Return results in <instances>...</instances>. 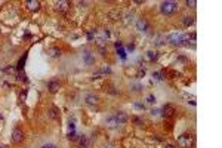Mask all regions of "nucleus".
<instances>
[{
	"label": "nucleus",
	"mask_w": 222,
	"mask_h": 148,
	"mask_svg": "<svg viewBox=\"0 0 222 148\" xmlns=\"http://www.w3.org/2000/svg\"><path fill=\"white\" fill-rule=\"evenodd\" d=\"M47 89H49V92H50V94H56V92H58V90L61 89V83H59V81H56V80L49 81V85H47Z\"/></svg>",
	"instance_id": "obj_9"
},
{
	"label": "nucleus",
	"mask_w": 222,
	"mask_h": 148,
	"mask_svg": "<svg viewBox=\"0 0 222 148\" xmlns=\"http://www.w3.org/2000/svg\"><path fill=\"white\" fill-rule=\"evenodd\" d=\"M136 27H138V30H141V31H148L150 30V25H148V22L145 20H138V22H136Z\"/></svg>",
	"instance_id": "obj_12"
},
{
	"label": "nucleus",
	"mask_w": 222,
	"mask_h": 148,
	"mask_svg": "<svg viewBox=\"0 0 222 148\" xmlns=\"http://www.w3.org/2000/svg\"><path fill=\"white\" fill-rule=\"evenodd\" d=\"M145 58H147L148 61H154V59H157V52H155V50H150V52H147Z\"/></svg>",
	"instance_id": "obj_17"
},
{
	"label": "nucleus",
	"mask_w": 222,
	"mask_h": 148,
	"mask_svg": "<svg viewBox=\"0 0 222 148\" xmlns=\"http://www.w3.org/2000/svg\"><path fill=\"white\" fill-rule=\"evenodd\" d=\"M108 73H111V68H110V67L102 68V70H99V71L94 73V79H102V77H104L105 74H108Z\"/></svg>",
	"instance_id": "obj_11"
},
{
	"label": "nucleus",
	"mask_w": 222,
	"mask_h": 148,
	"mask_svg": "<svg viewBox=\"0 0 222 148\" xmlns=\"http://www.w3.org/2000/svg\"><path fill=\"white\" fill-rule=\"evenodd\" d=\"M194 22H195V18H194V16H184V20H182V24H184V27H191Z\"/></svg>",
	"instance_id": "obj_14"
},
{
	"label": "nucleus",
	"mask_w": 222,
	"mask_h": 148,
	"mask_svg": "<svg viewBox=\"0 0 222 148\" xmlns=\"http://www.w3.org/2000/svg\"><path fill=\"white\" fill-rule=\"evenodd\" d=\"M107 126H110V128H117V126H119V123H117V120L111 115V117H108L107 119Z\"/></svg>",
	"instance_id": "obj_16"
},
{
	"label": "nucleus",
	"mask_w": 222,
	"mask_h": 148,
	"mask_svg": "<svg viewBox=\"0 0 222 148\" xmlns=\"http://www.w3.org/2000/svg\"><path fill=\"white\" fill-rule=\"evenodd\" d=\"M168 40L172 45H182L185 41V36H182V34H170L168 37Z\"/></svg>",
	"instance_id": "obj_4"
},
{
	"label": "nucleus",
	"mask_w": 222,
	"mask_h": 148,
	"mask_svg": "<svg viewBox=\"0 0 222 148\" xmlns=\"http://www.w3.org/2000/svg\"><path fill=\"white\" fill-rule=\"evenodd\" d=\"M86 102H88L89 105H96V104L99 102V98H98L96 95L89 94V95H86Z\"/></svg>",
	"instance_id": "obj_13"
},
{
	"label": "nucleus",
	"mask_w": 222,
	"mask_h": 148,
	"mask_svg": "<svg viewBox=\"0 0 222 148\" xmlns=\"http://www.w3.org/2000/svg\"><path fill=\"white\" fill-rule=\"evenodd\" d=\"M195 5H197L195 0H187V6L188 7H195Z\"/></svg>",
	"instance_id": "obj_19"
},
{
	"label": "nucleus",
	"mask_w": 222,
	"mask_h": 148,
	"mask_svg": "<svg viewBox=\"0 0 222 148\" xmlns=\"http://www.w3.org/2000/svg\"><path fill=\"white\" fill-rule=\"evenodd\" d=\"M25 62V56L24 58H21V61H20V65H18V70H22V64Z\"/></svg>",
	"instance_id": "obj_23"
},
{
	"label": "nucleus",
	"mask_w": 222,
	"mask_h": 148,
	"mask_svg": "<svg viewBox=\"0 0 222 148\" xmlns=\"http://www.w3.org/2000/svg\"><path fill=\"white\" fill-rule=\"evenodd\" d=\"M135 107H136V108H139V110H144V108H145V107H144V104H138V102L135 104Z\"/></svg>",
	"instance_id": "obj_24"
},
{
	"label": "nucleus",
	"mask_w": 222,
	"mask_h": 148,
	"mask_svg": "<svg viewBox=\"0 0 222 148\" xmlns=\"http://www.w3.org/2000/svg\"><path fill=\"white\" fill-rule=\"evenodd\" d=\"M178 145L181 148H191L194 145V135L184 133L178 138Z\"/></svg>",
	"instance_id": "obj_2"
},
{
	"label": "nucleus",
	"mask_w": 222,
	"mask_h": 148,
	"mask_svg": "<svg viewBox=\"0 0 222 148\" xmlns=\"http://www.w3.org/2000/svg\"><path fill=\"white\" fill-rule=\"evenodd\" d=\"M113 117L117 120V123H119V124H123V123H126V121L129 120L128 114H126V113H123V111H117Z\"/></svg>",
	"instance_id": "obj_6"
},
{
	"label": "nucleus",
	"mask_w": 222,
	"mask_h": 148,
	"mask_svg": "<svg viewBox=\"0 0 222 148\" xmlns=\"http://www.w3.org/2000/svg\"><path fill=\"white\" fill-rule=\"evenodd\" d=\"M68 2H65V0H61V2H56L55 3V9L58 11V12H67L68 11Z\"/></svg>",
	"instance_id": "obj_7"
},
{
	"label": "nucleus",
	"mask_w": 222,
	"mask_h": 148,
	"mask_svg": "<svg viewBox=\"0 0 222 148\" xmlns=\"http://www.w3.org/2000/svg\"><path fill=\"white\" fill-rule=\"evenodd\" d=\"M178 9H179V3L172 2V0H166V2L160 3V12L163 15H166V16H170V15L176 14Z\"/></svg>",
	"instance_id": "obj_1"
},
{
	"label": "nucleus",
	"mask_w": 222,
	"mask_h": 148,
	"mask_svg": "<svg viewBox=\"0 0 222 148\" xmlns=\"http://www.w3.org/2000/svg\"><path fill=\"white\" fill-rule=\"evenodd\" d=\"M153 76H154L155 79H157V80H163V77H162V73H154L153 74Z\"/></svg>",
	"instance_id": "obj_22"
},
{
	"label": "nucleus",
	"mask_w": 222,
	"mask_h": 148,
	"mask_svg": "<svg viewBox=\"0 0 222 148\" xmlns=\"http://www.w3.org/2000/svg\"><path fill=\"white\" fill-rule=\"evenodd\" d=\"M173 113H175V107L173 105H170V104H168V105H164L162 110V115L163 117H170V115H173Z\"/></svg>",
	"instance_id": "obj_8"
},
{
	"label": "nucleus",
	"mask_w": 222,
	"mask_h": 148,
	"mask_svg": "<svg viewBox=\"0 0 222 148\" xmlns=\"http://www.w3.org/2000/svg\"><path fill=\"white\" fill-rule=\"evenodd\" d=\"M77 141H79V145H80V147H83V148H86V147L89 145V139H88V136H85V135H80Z\"/></svg>",
	"instance_id": "obj_15"
},
{
	"label": "nucleus",
	"mask_w": 222,
	"mask_h": 148,
	"mask_svg": "<svg viewBox=\"0 0 222 148\" xmlns=\"http://www.w3.org/2000/svg\"><path fill=\"white\" fill-rule=\"evenodd\" d=\"M168 148H175V147L173 145H168Z\"/></svg>",
	"instance_id": "obj_25"
},
{
	"label": "nucleus",
	"mask_w": 222,
	"mask_h": 148,
	"mask_svg": "<svg viewBox=\"0 0 222 148\" xmlns=\"http://www.w3.org/2000/svg\"><path fill=\"white\" fill-rule=\"evenodd\" d=\"M59 55H61V50H58V49H52L50 50V56H54V58L59 56Z\"/></svg>",
	"instance_id": "obj_18"
},
{
	"label": "nucleus",
	"mask_w": 222,
	"mask_h": 148,
	"mask_svg": "<svg viewBox=\"0 0 222 148\" xmlns=\"http://www.w3.org/2000/svg\"><path fill=\"white\" fill-rule=\"evenodd\" d=\"M40 148H56L55 144H45V145H41Z\"/></svg>",
	"instance_id": "obj_21"
},
{
	"label": "nucleus",
	"mask_w": 222,
	"mask_h": 148,
	"mask_svg": "<svg viewBox=\"0 0 222 148\" xmlns=\"http://www.w3.org/2000/svg\"><path fill=\"white\" fill-rule=\"evenodd\" d=\"M47 115H49L50 119H54V120H58V119H59V110L56 107H50L49 111H47Z\"/></svg>",
	"instance_id": "obj_10"
},
{
	"label": "nucleus",
	"mask_w": 222,
	"mask_h": 148,
	"mask_svg": "<svg viewBox=\"0 0 222 148\" xmlns=\"http://www.w3.org/2000/svg\"><path fill=\"white\" fill-rule=\"evenodd\" d=\"M12 142L14 144H20L22 139H24V132H22V129L21 128H15L14 130H12Z\"/></svg>",
	"instance_id": "obj_3"
},
{
	"label": "nucleus",
	"mask_w": 222,
	"mask_h": 148,
	"mask_svg": "<svg viewBox=\"0 0 222 148\" xmlns=\"http://www.w3.org/2000/svg\"><path fill=\"white\" fill-rule=\"evenodd\" d=\"M0 148H2V147H0Z\"/></svg>",
	"instance_id": "obj_26"
},
{
	"label": "nucleus",
	"mask_w": 222,
	"mask_h": 148,
	"mask_svg": "<svg viewBox=\"0 0 222 148\" xmlns=\"http://www.w3.org/2000/svg\"><path fill=\"white\" fill-rule=\"evenodd\" d=\"M25 6H27L28 11L36 12V11L40 9V2L39 0H28V2H25Z\"/></svg>",
	"instance_id": "obj_5"
},
{
	"label": "nucleus",
	"mask_w": 222,
	"mask_h": 148,
	"mask_svg": "<svg viewBox=\"0 0 222 148\" xmlns=\"http://www.w3.org/2000/svg\"><path fill=\"white\" fill-rule=\"evenodd\" d=\"M147 102H148V104H154V102H155V98L153 96V95H150V96L147 98Z\"/></svg>",
	"instance_id": "obj_20"
}]
</instances>
